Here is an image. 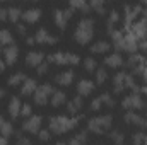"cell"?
<instances>
[{
	"label": "cell",
	"mask_w": 147,
	"mask_h": 145,
	"mask_svg": "<svg viewBox=\"0 0 147 145\" xmlns=\"http://www.w3.org/2000/svg\"><path fill=\"white\" fill-rule=\"evenodd\" d=\"M79 125V118L77 116H63V114H58V116H51L48 119V130L55 135H63L67 132H70L74 128H77Z\"/></svg>",
	"instance_id": "cell-1"
},
{
	"label": "cell",
	"mask_w": 147,
	"mask_h": 145,
	"mask_svg": "<svg viewBox=\"0 0 147 145\" xmlns=\"http://www.w3.org/2000/svg\"><path fill=\"white\" fill-rule=\"evenodd\" d=\"M94 36V21L91 17H84L77 22L75 26V31H74V39L79 43V44H87Z\"/></svg>",
	"instance_id": "cell-2"
},
{
	"label": "cell",
	"mask_w": 147,
	"mask_h": 145,
	"mask_svg": "<svg viewBox=\"0 0 147 145\" xmlns=\"http://www.w3.org/2000/svg\"><path fill=\"white\" fill-rule=\"evenodd\" d=\"M48 63H55V65H63V67H77L80 63V56L75 53L69 51H57L46 56Z\"/></svg>",
	"instance_id": "cell-3"
},
{
	"label": "cell",
	"mask_w": 147,
	"mask_h": 145,
	"mask_svg": "<svg viewBox=\"0 0 147 145\" xmlns=\"http://www.w3.org/2000/svg\"><path fill=\"white\" fill-rule=\"evenodd\" d=\"M111 125H113V116L111 114H101V116H94L87 121V130L91 133L103 135L111 128Z\"/></svg>",
	"instance_id": "cell-4"
},
{
	"label": "cell",
	"mask_w": 147,
	"mask_h": 145,
	"mask_svg": "<svg viewBox=\"0 0 147 145\" xmlns=\"http://www.w3.org/2000/svg\"><path fill=\"white\" fill-rule=\"evenodd\" d=\"M53 92H55V89H53L51 84H39L38 89H36V92L33 94V101H34V104H38V106H45V104H48L50 99H51V96H53Z\"/></svg>",
	"instance_id": "cell-5"
},
{
	"label": "cell",
	"mask_w": 147,
	"mask_h": 145,
	"mask_svg": "<svg viewBox=\"0 0 147 145\" xmlns=\"http://www.w3.org/2000/svg\"><path fill=\"white\" fill-rule=\"evenodd\" d=\"M121 106L127 111H135V109H142L146 106V103H144V97L139 92H132V94H128V96L123 97Z\"/></svg>",
	"instance_id": "cell-6"
},
{
	"label": "cell",
	"mask_w": 147,
	"mask_h": 145,
	"mask_svg": "<svg viewBox=\"0 0 147 145\" xmlns=\"http://www.w3.org/2000/svg\"><path fill=\"white\" fill-rule=\"evenodd\" d=\"M115 104H116V101L113 99V96L108 94V92H105V94H101V96H98V97H94V99L91 101V104H89V111L96 113V111H99L103 106L115 108Z\"/></svg>",
	"instance_id": "cell-7"
},
{
	"label": "cell",
	"mask_w": 147,
	"mask_h": 145,
	"mask_svg": "<svg viewBox=\"0 0 147 145\" xmlns=\"http://www.w3.org/2000/svg\"><path fill=\"white\" fill-rule=\"evenodd\" d=\"M72 14L74 12L70 9H55V12H53V21H55L57 28L63 31V29L67 28V24H69Z\"/></svg>",
	"instance_id": "cell-8"
},
{
	"label": "cell",
	"mask_w": 147,
	"mask_h": 145,
	"mask_svg": "<svg viewBox=\"0 0 147 145\" xmlns=\"http://www.w3.org/2000/svg\"><path fill=\"white\" fill-rule=\"evenodd\" d=\"M123 10H125V19L123 21H125V28L128 31V28L134 24V21L137 19V15L142 14V5L140 3H137V5H125Z\"/></svg>",
	"instance_id": "cell-9"
},
{
	"label": "cell",
	"mask_w": 147,
	"mask_h": 145,
	"mask_svg": "<svg viewBox=\"0 0 147 145\" xmlns=\"http://www.w3.org/2000/svg\"><path fill=\"white\" fill-rule=\"evenodd\" d=\"M2 60L5 62V65H14L19 60V46L16 43L10 46H5L2 50Z\"/></svg>",
	"instance_id": "cell-10"
},
{
	"label": "cell",
	"mask_w": 147,
	"mask_h": 145,
	"mask_svg": "<svg viewBox=\"0 0 147 145\" xmlns=\"http://www.w3.org/2000/svg\"><path fill=\"white\" fill-rule=\"evenodd\" d=\"M41 123H43V118L39 114H33V116H29V118L24 119L22 130L28 132V133H36L38 135V132L41 130Z\"/></svg>",
	"instance_id": "cell-11"
},
{
	"label": "cell",
	"mask_w": 147,
	"mask_h": 145,
	"mask_svg": "<svg viewBox=\"0 0 147 145\" xmlns=\"http://www.w3.org/2000/svg\"><path fill=\"white\" fill-rule=\"evenodd\" d=\"M130 28H132V29H130V33L135 36L137 41L146 39V38H147V19H146V17H142V19L135 21Z\"/></svg>",
	"instance_id": "cell-12"
},
{
	"label": "cell",
	"mask_w": 147,
	"mask_h": 145,
	"mask_svg": "<svg viewBox=\"0 0 147 145\" xmlns=\"http://www.w3.org/2000/svg\"><path fill=\"white\" fill-rule=\"evenodd\" d=\"M34 41L39 44H57L58 38L53 36L46 28H39L36 33H34Z\"/></svg>",
	"instance_id": "cell-13"
},
{
	"label": "cell",
	"mask_w": 147,
	"mask_h": 145,
	"mask_svg": "<svg viewBox=\"0 0 147 145\" xmlns=\"http://www.w3.org/2000/svg\"><path fill=\"white\" fill-rule=\"evenodd\" d=\"M75 89H77V94H79L80 97H86V96H91V94L94 92L96 84H94L92 80H89V79H82V80L77 82Z\"/></svg>",
	"instance_id": "cell-14"
},
{
	"label": "cell",
	"mask_w": 147,
	"mask_h": 145,
	"mask_svg": "<svg viewBox=\"0 0 147 145\" xmlns=\"http://www.w3.org/2000/svg\"><path fill=\"white\" fill-rule=\"evenodd\" d=\"M45 60H46V56H45V53L43 51H29L28 55H26V65L28 67H39L41 63H45Z\"/></svg>",
	"instance_id": "cell-15"
},
{
	"label": "cell",
	"mask_w": 147,
	"mask_h": 145,
	"mask_svg": "<svg viewBox=\"0 0 147 145\" xmlns=\"http://www.w3.org/2000/svg\"><path fill=\"white\" fill-rule=\"evenodd\" d=\"M137 48H139V41L135 39V36H134L130 31H127V33H125V36H123V46H121V51L135 53V51H137Z\"/></svg>",
	"instance_id": "cell-16"
},
{
	"label": "cell",
	"mask_w": 147,
	"mask_h": 145,
	"mask_svg": "<svg viewBox=\"0 0 147 145\" xmlns=\"http://www.w3.org/2000/svg\"><path fill=\"white\" fill-rule=\"evenodd\" d=\"M75 80V72L74 70H65V72H60L55 75V82L62 87H69L72 85V82Z\"/></svg>",
	"instance_id": "cell-17"
},
{
	"label": "cell",
	"mask_w": 147,
	"mask_h": 145,
	"mask_svg": "<svg viewBox=\"0 0 147 145\" xmlns=\"http://www.w3.org/2000/svg\"><path fill=\"white\" fill-rule=\"evenodd\" d=\"M123 119H125V123L127 125H134V126H146V118L144 116H140L139 113H135V111H127L125 113V116H123Z\"/></svg>",
	"instance_id": "cell-18"
},
{
	"label": "cell",
	"mask_w": 147,
	"mask_h": 145,
	"mask_svg": "<svg viewBox=\"0 0 147 145\" xmlns=\"http://www.w3.org/2000/svg\"><path fill=\"white\" fill-rule=\"evenodd\" d=\"M38 80L36 79H31V77H28L26 80H24V84L21 85V96H24V97H29V96H33L34 92H36L38 89Z\"/></svg>",
	"instance_id": "cell-19"
},
{
	"label": "cell",
	"mask_w": 147,
	"mask_h": 145,
	"mask_svg": "<svg viewBox=\"0 0 147 145\" xmlns=\"http://www.w3.org/2000/svg\"><path fill=\"white\" fill-rule=\"evenodd\" d=\"M22 104H24V103L21 101L19 96H12L10 101H9V106H7L9 114H10L12 118H19V116H21V108H22Z\"/></svg>",
	"instance_id": "cell-20"
},
{
	"label": "cell",
	"mask_w": 147,
	"mask_h": 145,
	"mask_svg": "<svg viewBox=\"0 0 147 145\" xmlns=\"http://www.w3.org/2000/svg\"><path fill=\"white\" fill-rule=\"evenodd\" d=\"M125 79H127V72H116L113 77V92L115 94H121L125 91Z\"/></svg>",
	"instance_id": "cell-21"
},
{
	"label": "cell",
	"mask_w": 147,
	"mask_h": 145,
	"mask_svg": "<svg viewBox=\"0 0 147 145\" xmlns=\"http://www.w3.org/2000/svg\"><path fill=\"white\" fill-rule=\"evenodd\" d=\"M123 63L125 62L120 53H111V55H106V58H105V65L110 68H120V67H123Z\"/></svg>",
	"instance_id": "cell-22"
},
{
	"label": "cell",
	"mask_w": 147,
	"mask_h": 145,
	"mask_svg": "<svg viewBox=\"0 0 147 145\" xmlns=\"http://www.w3.org/2000/svg\"><path fill=\"white\" fill-rule=\"evenodd\" d=\"M22 19H24L26 22H29V24H33V22H38V21L41 19V9H38V7H33V9H26V10L22 12Z\"/></svg>",
	"instance_id": "cell-23"
},
{
	"label": "cell",
	"mask_w": 147,
	"mask_h": 145,
	"mask_svg": "<svg viewBox=\"0 0 147 145\" xmlns=\"http://www.w3.org/2000/svg\"><path fill=\"white\" fill-rule=\"evenodd\" d=\"M84 106V99L80 97V96H74L72 99L67 103V111L70 113V114H77L80 109Z\"/></svg>",
	"instance_id": "cell-24"
},
{
	"label": "cell",
	"mask_w": 147,
	"mask_h": 145,
	"mask_svg": "<svg viewBox=\"0 0 147 145\" xmlns=\"http://www.w3.org/2000/svg\"><path fill=\"white\" fill-rule=\"evenodd\" d=\"M65 103H67V94H65L63 91H55L53 96H51V99H50V104H51L53 108H60V106H63Z\"/></svg>",
	"instance_id": "cell-25"
},
{
	"label": "cell",
	"mask_w": 147,
	"mask_h": 145,
	"mask_svg": "<svg viewBox=\"0 0 147 145\" xmlns=\"http://www.w3.org/2000/svg\"><path fill=\"white\" fill-rule=\"evenodd\" d=\"M0 135L5 137V138H9V137L14 135V126H12V123L7 121L2 114H0Z\"/></svg>",
	"instance_id": "cell-26"
},
{
	"label": "cell",
	"mask_w": 147,
	"mask_h": 145,
	"mask_svg": "<svg viewBox=\"0 0 147 145\" xmlns=\"http://www.w3.org/2000/svg\"><path fill=\"white\" fill-rule=\"evenodd\" d=\"M111 48V43L108 41H96L92 46H91V53H94V55H103V53H108Z\"/></svg>",
	"instance_id": "cell-27"
},
{
	"label": "cell",
	"mask_w": 147,
	"mask_h": 145,
	"mask_svg": "<svg viewBox=\"0 0 147 145\" xmlns=\"http://www.w3.org/2000/svg\"><path fill=\"white\" fill-rule=\"evenodd\" d=\"M28 77H26V73L24 72H16V73H12L10 77H9V85L10 87H21L22 84H24V80H26Z\"/></svg>",
	"instance_id": "cell-28"
},
{
	"label": "cell",
	"mask_w": 147,
	"mask_h": 145,
	"mask_svg": "<svg viewBox=\"0 0 147 145\" xmlns=\"http://www.w3.org/2000/svg\"><path fill=\"white\" fill-rule=\"evenodd\" d=\"M69 9L70 10H80L82 14H87V12H91V7H89V3L87 2H82V0H72L70 3H69Z\"/></svg>",
	"instance_id": "cell-29"
},
{
	"label": "cell",
	"mask_w": 147,
	"mask_h": 145,
	"mask_svg": "<svg viewBox=\"0 0 147 145\" xmlns=\"http://www.w3.org/2000/svg\"><path fill=\"white\" fill-rule=\"evenodd\" d=\"M14 44V36L9 29H0V46H10Z\"/></svg>",
	"instance_id": "cell-30"
},
{
	"label": "cell",
	"mask_w": 147,
	"mask_h": 145,
	"mask_svg": "<svg viewBox=\"0 0 147 145\" xmlns=\"http://www.w3.org/2000/svg\"><path fill=\"white\" fill-rule=\"evenodd\" d=\"M87 132H79L77 135H74L72 138L67 142V145H86L87 144Z\"/></svg>",
	"instance_id": "cell-31"
},
{
	"label": "cell",
	"mask_w": 147,
	"mask_h": 145,
	"mask_svg": "<svg viewBox=\"0 0 147 145\" xmlns=\"http://www.w3.org/2000/svg\"><path fill=\"white\" fill-rule=\"evenodd\" d=\"M9 9V21L10 22H19V19L22 17V9L21 7H7Z\"/></svg>",
	"instance_id": "cell-32"
},
{
	"label": "cell",
	"mask_w": 147,
	"mask_h": 145,
	"mask_svg": "<svg viewBox=\"0 0 147 145\" xmlns=\"http://www.w3.org/2000/svg\"><path fill=\"white\" fill-rule=\"evenodd\" d=\"M118 21H120V12L118 10H111L110 19H108V31H110V34L113 33V26H116Z\"/></svg>",
	"instance_id": "cell-33"
},
{
	"label": "cell",
	"mask_w": 147,
	"mask_h": 145,
	"mask_svg": "<svg viewBox=\"0 0 147 145\" xmlns=\"http://www.w3.org/2000/svg\"><path fill=\"white\" fill-rule=\"evenodd\" d=\"M82 63H84V70L86 72H96L98 70V63H96V60L92 56H87Z\"/></svg>",
	"instance_id": "cell-34"
},
{
	"label": "cell",
	"mask_w": 147,
	"mask_h": 145,
	"mask_svg": "<svg viewBox=\"0 0 147 145\" xmlns=\"http://www.w3.org/2000/svg\"><path fill=\"white\" fill-rule=\"evenodd\" d=\"M106 80H108V72H106V68H98V70H96V84H98V85H103V84H106Z\"/></svg>",
	"instance_id": "cell-35"
},
{
	"label": "cell",
	"mask_w": 147,
	"mask_h": 145,
	"mask_svg": "<svg viewBox=\"0 0 147 145\" xmlns=\"http://www.w3.org/2000/svg\"><path fill=\"white\" fill-rule=\"evenodd\" d=\"M89 7H91V10H94L96 14H105V2H101V0H92V2H89Z\"/></svg>",
	"instance_id": "cell-36"
},
{
	"label": "cell",
	"mask_w": 147,
	"mask_h": 145,
	"mask_svg": "<svg viewBox=\"0 0 147 145\" xmlns=\"http://www.w3.org/2000/svg\"><path fill=\"white\" fill-rule=\"evenodd\" d=\"M110 140L115 145H121L125 138H123V133H121L120 130H115V132H111V133H110Z\"/></svg>",
	"instance_id": "cell-37"
},
{
	"label": "cell",
	"mask_w": 147,
	"mask_h": 145,
	"mask_svg": "<svg viewBox=\"0 0 147 145\" xmlns=\"http://www.w3.org/2000/svg\"><path fill=\"white\" fill-rule=\"evenodd\" d=\"M125 89H132V91H139V85L135 84V79L127 73V79H125Z\"/></svg>",
	"instance_id": "cell-38"
},
{
	"label": "cell",
	"mask_w": 147,
	"mask_h": 145,
	"mask_svg": "<svg viewBox=\"0 0 147 145\" xmlns=\"http://www.w3.org/2000/svg\"><path fill=\"white\" fill-rule=\"evenodd\" d=\"M29 116H33V106L24 103L22 108H21V118H29Z\"/></svg>",
	"instance_id": "cell-39"
},
{
	"label": "cell",
	"mask_w": 147,
	"mask_h": 145,
	"mask_svg": "<svg viewBox=\"0 0 147 145\" xmlns=\"http://www.w3.org/2000/svg\"><path fill=\"white\" fill-rule=\"evenodd\" d=\"M38 138H39L41 142H48V140L51 138V132H50V130H39V132H38Z\"/></svg>",
	"instance_id": "cell-40"
},
{
	"label": "cell",
	"mask_w": 147,
	"mask_h": 145,
	"mask_svg": "<svg viewBox=\"0 0 147 145\" xmlns=\"http://www.w3.org/2000/svg\"><path fill=\"white\" fill-rule=\"evenodd\" d=\"M144 140H146V135L139 132V133H135V135L132 137V145H142Z\"/></svg>",
	"instance_id": "cell-41"
},
{
	"label": "cell",
	"mask_w": 147,
	"mask_h": 145,
	"mask_svg": "<svg viewBox=\"0 0 147 145\" xmlns=\"http://www.w3.org/2000/svg\"><path fill=\"white\" fill-rule=\"evenodd\" d=\"M48 70H50V63H48V62L41 63V65H39V67L36 68L38 75H45V73H48Z\"/></svg>",
	"instance_id": "cell-42"
},
{
	"label": "cell",
	"mask_w": 147,
	"mask_h": 145,
	"mask_svg": "<svg viewBox=\"0 0 147 145\" xmlns=\"http://www.w3.org/2000/svg\"><path fill=\"white\" fill-rule=\"evenodd\" d=\"M14 145H31V140L24 135H17V140H16Z\"/></svg>",
	"instance_id": "cell-43"
},
{
	"label": "cell",
	"mask_w": 147,
	"mask_h": 145,
	"mask_svg": "<svg viewBox=\"0 0 147 145\" xmlns=\"http://www.w3.org/2000/svg\"><path fill=\"white\" fill-rule=\"evenodd\" d=\"M0 21H9V9L0 7Z\"/></svg>",
	"instance_id": "cell-44"
},
{
	"label": "cell",
	"mask_w": 147,
	"mask_h": 145,
	"mask_svg": "<svg viewBox=\"0 0 147 145\" xmlns=\"http://www.w3.org/2000/svg\"><path fill=\"white\" fill-rule=\"evenodd\" d=\"M26 31H28V29H26V26H24V24H19V26H17V33H19L21 36H24V34H26Z\"/></svg>",
	"instance_id": "cell-45"
},
{
	"label": "cell",
	"mask_w": 147,
	"mask_h": 145,
	"mask_svg": "<svg viewBox=\"0 0 147 145\" xmlns=\"http://www.w3.org/2000/svg\"><path fill=\"white\" fill-rule=\"evenodd\" d=\"M0 145H9V140L5 137H2V135H0Z\"/></svg>",
	"instance_id": "cell-46"
},
{
	"label": "cell",
	"mask_w": 147,
	"mask_h": 145,
	"mask_svg": "<svg viewBox=\"0 0 147 145\" xmlns=\"http://www.w3.org/2000/svg\"><path fill=\"white\" fill-rule=\"evenodd\" d=\"M26 43H28L29 46H33V44L36 43V41H34V36H33V38H28V39H26Z\"/></svg>",
	"instance_id": "cell-47"
},
{
	"label": "cell",
	"mask_w": 147,
	"mask_h": 145,
	"mask_svg": "<svg viewBox=\"0 0 147 145\" xmlns=\"http://www.w3.org/2000/svg\"><path fill=\"white\" fill-rule=\"evenodd\" d=\"M2 72H5V62L0 58V73H2Z\"/></svg>",
	"instance_id": "cell-48"
},
{
	"label": "cell",
	"mask_w": 147,
	"mask_h": 145,
	"mask_svg": "<svg viewBox=\"0 0 147 145\" xmlns=\"http://www.w3.org/2000/svg\"><path fill=\"white\" fill-rule=\"evenodd\" d=\"M3 96H5V89H3V87H0V101L3 99Z\"/></svg>",
	"instance_id": "cell-49"
},
{
	"label": "cell",
	"mask_w": 147,
	"mask_h": 145,
	"mask_svg": "<svg viewBox=\"0 0 147 145\" xmlns=\"http://www.w3.org/2000/svg\"><path fill=\"white\" fill-rule=\"evenodd\" d=\"M55 145H67V142H63V140H58Z\"/></svg>",
	"instance_id": "cell-50"
},
{
	"label": "cell",
	"mask_w": 147,
	"mask_h": 145,
	"mask_svg": "<svg viewBox=\"0 0 147 145\" xmlns=\"http://www.w3.org/2000/svg\"><path fill=\"white\" fill-rule=\"evenodd\" d=\"M0 58H2V46H0Z\"/></svg>",
	"instance_id": "cell-51"
}]
</instances>
